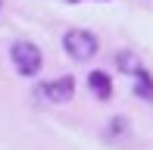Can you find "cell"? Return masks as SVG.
<instances>
[{"label": "cell", "instance_id": "cell-4", "mask_svg": "<svg viewBox=\"0 0 153 150\" xmlns=\"http://www.w3.org/2000/svg\"><path fill=\"white\" fill-rule=\"evenodd\" d=\"M88 88H91V94L100 97V100H109V97H113V78H109L103 69H94L91 75H88Z\"/></svg>", "mask_w": 153, "mask_h": 150}, {"label": "cell", "instance_id": "cell-8", "mask_svg": "<svg viewBox=\"0 0 153 150\" xmlns=\"http://www.w3.org/2000/svg\"><path fill=\"white\" fill-rule=\"evenodd\" d=\"M69 3H78V0H69Z\"/></svg>", "mask_w": 153, "mask_h": 150}, {"label": "cell", "instance_id": "cell-1", "mask_svg": "<svg viewBox=\"0 0 153 150\" xmlns=\"http://www.w3.org/2000/svg\"><path fill=\"white\" fill-rule=\"evenodd\" d=\"M10 59L16 66V72L25 75V78H34L41 72V66H44V53H41V47L34 41H16L10 47Z\"/></svg>", "mask_w": 153, "mask_h": 150}, {"label": "cell", "instance_id": "cell-3", "mask_svg": "<svg viewBox=\"0 0 153 150\" xmlns=\"http://www.w3.org/2000/svg\"><path fill=\"white\" fill-rule=\"evenodd\" d=\"M38 94L47 103H69L72 94H75V78L72 75H62V78H53V81H41Z\"/></svg>", "mask_w": 153, "mask_h": 150}, {"label": "cell", "instance_id": "cell-5", "mask_svg": "<svg viewBox=\"0 0 153 150\" xmlns=\"http://www.w3.org/2000/svg\"><path fill=\"white\" fill-rule=\"evenodd\" d=\"M134 94H137L141 100H150V103H153V78H150L144 69L134 72Z\"/></svg>", "mask_w": 153, "mask_h": 150}, {"label": "cell", "instance_id": "cell-9", "mask_svg": "<svg viewBox=\"0 0 153 150\" xmlns=\"http://www.w3.org/2000/svg\"><path fill=\"white\" fill-rule=\"evenodd\" d=\"M0 10H3V0H0Z\"/></svg>", "mask_w": 153, "mask_h": 150}, {"label": "cell", "instance_id": "cell-7", "mask_svg": "<svg viewBox=\"0 0 153 150\" xmlns=\"http://www.w3.org/2000/svg\"><path fill=\"white\" fill-rule=\"evenodd\" d=\"M122 128H128V119H122V116H119V119H113V122H109V138H119Z\"/></svg>", "mask_w": 153, "mask_h": 150}, {"label": "cell", "instance_id": "cell-6", "mask_svg": "<svg viewBox=\"0 0 153 150\" xmlns=\"http://www.w3.org/2000/svg\"><path fill=\"white\" fill-rule=\"evenodd\" d=\"M116 66H119L122 72H131V75L141 69V66H137V59H134V53H119V56H116Z\"/></svg>", "mask_w": 153, "mask_h": 150}, {"label": "cell", "instance_id": "cell-2", "mask_svg": "<svg viewBox=\"0 0 153 150\" xmlns=\"http://www.w3.org/2000/svg\"><path fill=\"white\" fill-rule=\"evenodd\" d=\"M62 47H66V53L72 59H91L94 53H97V38L91 35V31H85V28H72V31H66L62 35Z\"/></svg>", "mask_w": 153, "mask_h": 150}]
</instances>
